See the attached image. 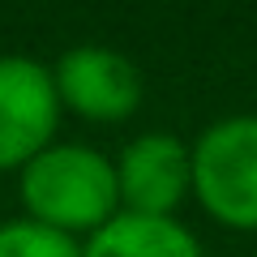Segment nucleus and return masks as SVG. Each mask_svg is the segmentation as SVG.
<instances>
[{
    "mask_svg": "<svg viewBox=\"0 0 257 257\" xmlns=\"http://www.w3.org/2000/svg\"><path fill=\"white\" fill-rule=\"evenodd\" d=\"M26 219L64 236H94L120 214L116 163L82 142H52L18 172Z\"/></svg>",
    "mask_w": 257,
    "mask_h": 257,
    "instance_id": "f257e3e1",
    "label": "nucleus"
},
{
    "mask_svg": "<svg viewBox=\"0 0 257 257\" xmlns=\"http://www.w3.org/2000/svg\"><path fill=\"white\" fill-rule=\"evenodd\" d=\"M193 197L214 223L257 231V116H223L193 142Z\"/></svg>",
    "mask_w": 257,
    "mask_h": 257,
    "instance_id": "f03ea898",
    "label": "nucleus"
},
{
    "mask_svg": "<svg viewBox=\"0 0 257 257\" xmlns=\"http://www.w3.org/2000/svg\"><path fill=\"white\" fill-rule=\"evenodd\" d=\"M52 82L60 111L90 120V124H120L142 107V69L124 52L111 47H69L52 64Z\"/></svg>",
    "mask_w": 257,
    "mask_h": 257,
    "instance_id": "7ed1b4c3",
    "label": "nucleus"
},
{
    "mask_svg": "<svg viewBox=\"0 0 257 257\" xmlns=\"http://www.w3.org/2000/svg\"><path fill=\"white\" fill-rule=\"evenodd\" d=\"M60 124L52 69L35 56H0V172H22Z\"/></svg>",
    "mask_w": 257,
    "mask_h": 257,
    "instance_id": "20e7f679",
    "label": "nucleus"
},
{
    "mask_svg": "<svg viewBox=\"0 0 257 257\" xmlns=\"http://www.w3.org/2000/svg\"><path fill=\"white\" fill-rule=\"evenodd\" d=\"M116 189L124 214L176 219L180 202L193 193V150L167 128L142 133L116 159Z\"/></svg>",
    "mask_w": 257,
    "mask_h": 257,
    "instance_id": "39448f33",
    "label": "nucleus"
},
{
    "mask_svg": "<svg viewBox=\"0 0 257 257\" xmlns=\"http://www.w3.org/2000/svg\"><path fill=\"white\" fill-rule=\"evenodd\" d=\"M82 257H202V244L180 219L124 214L82 240Z\"/></svg>",
    "mask_w": 257,
    "mask_h": 257,
    "instance_id": "423d86ee",
    "label": "nucleus"
},
{
    "mask_svg": "<svg viewBox=\"0 0 257 257\" xmlns=\"http://www.w3.org/2000/svg\"><path fill=\"white\" fill-rule=\"evenodd\" d=\"M0 257H82V240L35 219H9L0 223Z\"/></svg>",
    "mask_w": 257,
    "mask_h": 257,
    "instance_id": "0eeeda50",
    "label": "nucleus"
}]
</instances>
